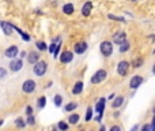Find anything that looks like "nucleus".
I'll use <instances>...</instances> for the list:
<instances>
[{"instance_id": "obj_33", "label": "nucleus", "mask_w": 155, "mask_h": 131, "mask_svg": "<svg viewBox=\"0 0 155 131\" xmlns=\"http://www.w3.org/2000/svg\"><path fill=\"white\" fill-rule=\"evenodd\" d=\"M26 112H27V115H31V113H33V108H31V106H27V108H26Z\"/></svg>"}, {"instance_id": "obj_23", "label": "nucleus", "mask_w": 155, "mask_h": 131, "mask_svg": "<svg viewBox=\"0 0 155 131\" xmlns=\"http://www.w3.org/2000/svg\"><path fill=\"white\" fill-rule=\"evenodd\" d=\"M45 104H46V97H40V98H38V102H37L38 108H44V106H45Z\"/></svg>"}, {"instance_id": "obj_9", "label": "nucleus", "mask_w": 155, "mask_h": 131, "mask_svg": "<svg viewBox=\"0 0 155 131\" xmlns=\"http://www.w3.org/2000/svg\"><path fill=\"white\" fill-rule=\"evenodd\" d=\"M0 26H2L3 33H4L5 35H11V34H12V30H14V27H12V25H11L10 22H5V21H3V22H0Z\"/></svg>"}, {"instance_id": "obj_31", "label": "nucleus", "mask_w": 155, "mask_h": 131, "mask_svg": "<svg viewBox=\"0 0 155 131\" xmlns=\"http://www.w3.org/2000/svg\"><path fill=\"white\" fill-rule=\"evenodd\" d=\"M59 128L60 130H68V124L65 122H60L59 123Z\"/></svg>"}, {"instance_id": "obj_17", "label": "nucleus", "mask_w": 155, "mask_h": 131, "mask_svg": "<svg viewBox=\"0 0 155 131\" xmlns=\"http://www.w3.org/2000/svg\"><path fill=\"white\" fill-rule=\"evenodd\" d=\"M82 90H83V82H80V81L76 82L72 89V93L73 94H79V93H82Z\"/></svg>"}, {"instance_id": "obj_16", "label": "nucleus", "mask_w": 155, "mask_h": 131, "mask_svg": "<svg viewBox=\"0 0 155 131\" xmlns=\"http://www.w3.org/2000/svg\"><path fill=\"white\" fill-rule=\"evenodd\" d=\"M122 102H124V97H122V96H118V97H116L114 101L111 102V106H113V108H118V106L122 105Z\"/></svg>"}, {"instance_id": "obj_26", "label": "nucleus", "mask_w": 155, "mask_h": 131, "mask_svg": "<svg viewBox=\"0 0 155 131\" xmlns=\"http://www.w3.org/2000/svg\"><path fill=\"white\" fill-rule=\"evenodd\" d=\"M15 124H16V127L22 128V127H24V126H26V122H24V120H23V119H22V117H19V119H16Z\"/></svg>"}, {"instance_id": "obj_15", "label": "nucleus", "mask_w": 155, "mask_h": 131, "mask_svg": "<svg viewBox=\"0 0 155 131\" xmlns=\"http://www.w3.org/2000/svg\"><path fill=\"white\" fill-rule=\"evenodd\" d=\"M105 98H101L99 101L97 102V105H95V111L98 112V113H103V109H105Z\"/></svg>"}, {"instance_id": "obj_38", "label": "nucleus", "mask_w": 155, "mask_h": 131, "mask_svg": "<svg viewBox=\"0 0 155 131\" xmlns=\"http://www.w3.org/2000/svg\"><path fill=\"white\" fill-rule=\"evenodd\" d=\"M132 2H136V0H132Z\"/></svg>"}, {"instance_id": "obj_20", "label": "nucleus", "mask_w": 155, "mask_h": 131, "mask_svg": "<svg viewBox=\"0 0 155 131\" xmlns=\"http://www.w3.org/2000/svg\"><path fill=\"white\" fill-rule=\"evenodd\" d=\"M79 119H80V117H79V115L78 113H73V115H71V116L68 117V122H69L71 124H76V123L79 122Z\"/></svg>"}, {"instance_id": "obj_11", "label": "nucleus", "mask_w": 155, "mask_h": 131, "mask_svg": "<svg viewBox=\"0 0 155 131\" xmlns=\"http://www.w3.org/2000/svg\"><path fill=\"white\" fill-rule=\"evenodd\" d=\"M125 40H127V34H125L124 32H118L113 35V42L114 44H121L122 41H125Z\"/></svg>"}, {"instance_id": "obj_8", "label": "nucleus", "mask_w": 155, "mask_h": 131, "mask_svg": "<svg viewBox=\"0 0 155 131\" xmlns=\"http://www.w3.org/2000/svg\"><path fill=\"white\" fill-rule=\"evenodd\" d=\"M16 55H18V46H16V45L8 46V48L4 51V56L5 57H10V59H14Z\"/></svg>"}, {"instance_id": "obj_25", "label": "nucleus", "mask_w": 155, "mask_h": 131, "mask_svg": "<svg viewBox=\"0 0 155 131\" xmlns=\"http://www.w3.org/2000/svg\"><path fill=\"white\" fill-rule=\"evenodd\" d=\"M61 102H63V97H61V96H60V94L54 96V105L60 106V105H61Z\"/></svg>"}, {"instance_id": "obj_4", "label": "nucleus", "mask_w": 155, "mask_h": 131, "mask_svg": "<svg viewBox=\"0 0 155 131\" xmlns=\"http://www.w3.org/2000/svg\"><path fill=\"white\" fill-rule=\"evenodd\" d=\"M106 75H108V72H106L105 70H98L97 72L91 76V83H99V82H102L103 79L106 78Z\"/></svg>"}, {"instance_id": "obj_32", "label": "nucleus", "mask_w": 155, "mask_h": 131, "mask_svg": "<svg viewBox=\"0 0 155 131\" xmlns=\"http://www.w3.org/2000/svg\"><path fill=\"white\" fill-rule=\"evenodd\" d=\"M27 123L29 124H35V119H34V116H31V115H29V119H27Z\"/></svg>"}, {"instance_id": "obj_35", "label": "nucleus", "mask_w": 155, "mask_h": 131, "mask_svg": "<svg viewBox=\"0 0 155 131\" xmlns=\"http://www.w3.org/2000/svg\"><path fill=\"white\" fill-rule=\"evenodd\" d=\"M101 119H102V113H99L97 117H95V120H97V122H101Z\"/></svg>"}, {"instance_id": "obj_10", "label": "nucleus", "mask_w": 155, "mask_h": 131, "mask_svg": "<svg viewBox=\"0 0 155 131\" xmlns=\"http://www.w3.org/2000/svg\"><path fill=\"white\" fill-rule=\"evenodd\" d=\"M72 59H73V55H72V52H69V51H65L60 55V62L64 63V64L72 62Z\"/></svg>"}, {"instance_id": "obj_2", "label": "nucleus", "mask_w": 155, "mask_h": 131, "mask_svg": "<svg viewBox=\"0 0 155 131\" xmlns=\"http://www.w3.org/2000/svg\"><path fill=\"white\" fill-rule=\"evenodd\" d=\"M101 53L105 57H109L111 53H113V44L110 42V41H103L102 44H101Z\"/></svg>"}, {"instance_id": "obj_19", "label": "nucleus", "mask_w": 155, "mask_h": 131, "mask_svg": "<svg viewBox=\"0 0 155 131\" xmlns=\"http://www.w3.org/2000/svg\"><path fill=\"white\" fill-rule=\"evenodd\" d=\"M63 11H64V14H67V15H71V14L73 12V5L71 4V3H68V4H65L64 7H63Z\"/></svg>"}, {"instance_id": "obj_34", "label": "nucleus", "mask_w": 155, "mask_h": 131, "mask_svg": "<svg viewBox=\"0 0 155 131\" xmlns=\"http://www.w3.org/2000/svg\"><path fill=\"white\" fill-rule=\"evenodd\" d=\"M121 130V128L118 127V126H113V127H111V131H120Z\"/></svg>"}, {"instance_id": "obj_22", "label": "nucleus", "mask_w": 155, "mask_h": 131, "mask_svg": "<svg viewBox=\"0 0 155 131\" xmlns=\"http://www.w3.org/2000/svg\"><path fill=\"white\" fill-rule=\"evenodd\" d=\"M141 64H143V59H135V60H132V67L139 68V67H141Z\"/></svg>"}, {"instance_id": "obj_29", "label": "nucleus", "mask_w": 155, "mask_h": 131, "mask_svg": "<svg viewBox=\"0 0 155 131\" xmlns=\"http://www.w3.org/2000/svg\"><path fill=\"white\" fill-rule=\"evenodd\" d=\"M37 48L40 49V51H46V44L44 42V41H38V42H37Z\"/></svg>"}, {"instance_id": "obj_7", "label": "nucleus", "mask_w": 155, "mask_h": 131, "mask_svg": "<svg viewBox=\"0 0 155 131\" xmlns=\"http://www.w3.org/2000/svg\"><path fill=\"white\" fill-rule=\"evenodd\" d=\"M22 67H23V63H22L21 59H15V57H14V60H11V63H10V70L11 71L16 72V71H19Z\"/></svg>"}, {"instance_id": "obj_1", "label": "nucleus", "mask_w": 155, "mask_h": 131, "mask_svg": "<svg viewBox=\"0 0 155 131\" xmlns=\"http://www.w3.org/2000/svg\"><path fill=\"white\" fill-rule=\"evenodd\" d=\"M34 64L35 66L33 67V72H34L37 76H42L46 72V70H48V64H46L45 62H40V60H38V62H35Z\"/></svg>"}, {"instance_id": "obj_6", "label": "nucleus", "mask_w": 155, "mask_h": 131, "mask_svg": "<svg viewBox=\"0 0 155 131\" xmlns=\"http://www.w3.org/2000/svg\"><path fill=\"white\" fill-rule=\"evenodd\" d=\"M141 83H143V76L133 75L132 79H131V82H129V86H131V89H137Z\"/></svg>"}, {"instance_id": "obj_27", "label": "nucleus", "mask_w": 155, "mask_h": 131, "mask_svg": "<svg viewBox=\"0 0 155 131\" xmlns=\"http://www.w3.org/2000/svg\"><path fill=\"white\" fill-rule=\"evenodd\" d=\"M12 27H14V29H15V30H18V32H19V34L22 35V38H23V40H26V41H29V40H30V37H29V35H27L26 33H23V32H22L21 29H18V27H16V26H12Z\"/></svg>"}, {"instance_id": "obj_28", "label": "nucleus", "mask_w": 155, "mask_h": 131, "mask_svg": "<svg viewBox=\"0 0 155 131\" xmlns=\"http://www.w3.org/2000/svg\"><path fill=\"white\" fill-rule=\"evenodd\" d=\"M109 19H113V21H118V22H124V18L122 16H117V15H111V14H109L108 15Z\"/></svg>"}, {"instance_id": "obj_18", "label": "nucleus", "mask_w": 155, "mask_h": 131, "mask_svg": "<svg viewBox=\"0 0 155 131\" xmlns=\"http://www.w3.org/2000/svg\"><path fill=\"white\" fill-rule=\"evenodd\" d=\"M118 45H120L118 51H120V52H121V53H122V52H127V51H128V49H129L131 44H129V42H128V41H127V40H125V41H122V42H121V44H118Z\"/></svg>"}, {"instance_id": "obj_21", "label": "nucleus", "mask_w": 155, "mask_h": 131, "mask_svg": "<svg viewBox=\"0 0 155 131\" xmlns=\"http://www.w3.org/2000/svg\"><path fill=\"white\" fill-rule=\"evenodd\" d=\"M76 106H78V104L76 102H69V104H67V105H65V111L67 112H71V111H73V109H76Z\"/></svg>"}, {"instance_id": "obj_24", "label": "nucleus", "mask_w": 155, "mask_h": 131, "mask_svg": "<svg viewBox=\"0 0 155 131\" xmlns=\"http://www.w3.org/2000/svg\"><path fill=\"white\" fill-rule=\"evenodd\" d=\"M91 117H92V108L89 106V108H87V112H86V122H90Z\"/></svg>"}, {"instance_id": "obj_14", "label": "nucleus", "mask_w": 155, "mask_h": 131, "mask_svg": "<svg viewBox=\"0 0 155 131\" xmlns=\"http://www.w3.org/2000/svg\"><path fill=\"white\" fill-rule=\"evenodd\" d=\"M92 10V3L91 2H86L83 5V8H82V14H83V16H89L90 12H91Z\"/></svg>"}, {"instance_id": "obj_37", "label": "nucleus", "mask_w": 155, "mask_h": 131, "mask_svg": "<svg viewBox=\"0 0 155 131\" xmlns=\"http://www.w3.org/2000/svg\"><path fill=\"white\" fill-rule=\"evenodd\" d=\"M3 122H4V120H3V119H2V120H0V126H2V124H3Z\"/></svg>"}, {"instance_id": "obj_5", "label": "nucleus", "mask_w": 155, "mask_h": 131, "mask_svg": "<svg viewBox=\"0 0 155 131\" xmlns=\"http://www.w3.org/2000/svg\"><path fill=\"white\" fill-rule=\"evenodd\" d=\"M128 68H129V63L122 60V62H120L118 66H117V72H118V75L124 76V75H127Z\"/></svg>"}, {"instance_id": "obj_3", "label": "nucleus", "mask_w": 155, "mask_h": 131, "mask_svg": "<svg viewBox=\"0 0 155 131\" xmlns=\"http://www.w3.org/2000/svg\"><path fill=\"white\" fill-rule=\"evenodd\" d=\"M35 87H37V85H35V82L33 81V79H27V81H24L23 85H22V90H23L24 93H33L35 90Z\"/></svg>"}, {"instance_id": "obj_30", "label": "nucleus", "mask_w": 155, "mask_h": 131, "mask_svg": "<svg viewBox=\"0 0 155 131\" xmlns=\"http://www.w3.org/2000/svg\"><path fill=\"white\" fill-rule=\"evenodd\" d=\"M7 76V70L3 67H0V79H4Z\"/></svg>"}, {"instance_id": "obj_12", "label": "nucleus", "mask_w": 155, "mask_h": 131, "mask_svg": "<svg viewBox=\"0 0 155 131\" xmlns=\"http://www.w3.org/2000/svg\"><path fill=\"white\" fill-rule=\"evenodd\" d=\"M86 49H87V44L84 42V41H80V42L75 44V52H76L78 55H80V53H83V52H86Z\"/></svg>"}, {"instance_id": "obj_13", "label": "nucleus", "mask_w": 155, "mask_h": 131, "mask_svg": "<svg viewBox=\"0 0 155 131\" xmlns=\"http://www.w3.org/2000/svg\"><path fill=\"white\" fill-rule=\"evenodd\" d=\"M26 56H27V60H29V63H31V64H34L35 62H38V60H40V53H38V52H35V51L30 52V53L26 55Z\"/></svg>"}, {"instance_id": "obj_36", "label": "nucleus", "mask_w": 155, "mask_h": 131, "mask_svg": "<svg viewBox=\"0 0 155 131\" xmlns=\"http://www.w3.org/2000/svg\"><path fill=\"white\" fill-rule=\"evenodd\" d=\"M26 55H27V53H26V52H24V51H23V52H21V57H22V59H23V57L26 56Z\"/></svg>"}]
</instances>
